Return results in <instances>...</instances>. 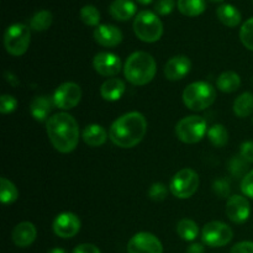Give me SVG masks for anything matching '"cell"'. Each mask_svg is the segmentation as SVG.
Here are the masks:
<instances>
[{
    "label": "cell",
    "mask_w": 253,
    "mask_h": 253,
    "mask_svg": "<svg viewBox=\"0 0 253 253\" xmlns=\"http://www.w3.org/2000/svg\"><path fill=\"white\" fill-rule=\"evenodd\" d=\"M147 132V120L138 111L124 114L116 119L109 130V138L120 148L137 146Z\"/></svg>",
    "instance_id": "cell-1"
},
{
    "label": "cell",
    "mask_w": 253,
    "mask_h": 253,
    "mask_svg": "<svg viewBox=\"0 0 253 253\" xmlns=\"http://www.w3.org/2000/svg\"><path fill=\"white\" fill-rule=\"evenodd\" d=\"M49 142L61 153L76 150L79 142V126L76 119L67 113L54 114L46 123Z\"/></svg>",
    "instance_id": "cell-2"
},
{
    "label": "cell",
    "mask_w": 253,
    "mask_h": 253,
    "mask_svg": "<svg viewBox=\"0 0 253 253\" xmlns=\"http://www.w3.org/2000/svg\"><path fill=\"white\" fill-rule=\"evenodd\" d=\"M157 64L147 52L137 51L130 54L124 66L125 78L133 85H146L155 78Z\"/></svg>",
    "instance_id": "cell-3"
},
{
    "label": "cell",
    "mask_w": 253,
    "mask_h": 253,
    "mask_svg": "<svg viewBox=\"0 0 253 253\" xmlns=\"http://www.w3.org/2000/svg\"><path fill=\"white\" fill-rule=\"evenodd\" d=\"M216 90L208 82H194L183 91V103L193 111H202L214 104Z\"/></svg>",
    "instance_id": "cell-4"
},
{
    "label": "cell",
    "mask_w": 253,
    "mask_h": 253,
    "mask_svg": "<svg viewBox=\"0 0 253 253\" xmlns=\"http://www.w3.org/2000/svg\"><path fill=\"white\" fill-rule=\"evenodd\" d=\"M133 31L141 41L153 43L162 37L163 24L155 12L143 10L136 15L133 21Z\"/></svg>",
    "instance_id": "cell-5"
},
{
    "label": "cell",
    "mask_w": 253,
    "mask_h": 253,
    "mask_svg": "<svg viewBox=\"0 0 253 253\" xmlns=\"http://www.w3.org/2000/svg\"><path fill=\"white\" fill-rule=\"evenodd\" d=\"M31 42L30 27L25 24H12L6 29L4 35L5 49L11 56H22L26 53Z\"/></svg>",
    "instance_id": "cell-6"
},
{
    "label": "cell",
    "mask_w": 253,
    "mask_h": 253,
    "mask_svg": "<svg viewBox=\"0 0 253 253\" xmlns=\"http://www.w3.org/2000/svg\"><path fill=\"white\" fill-rule=\"evenodd\" d=\"M208 133L207 121L197 115L185 116L178 121L175 126V135L182 142L193 145L198 143Z\"/></svg>",
    "instance_id": "cell-7"
},
{
    "label": "cell",
    "mask_w": 253,
    "mask_h": 253,
    "mask_svg": "<svg viewBox=\"0 0 253 253\" xmlns=\"http://www.w3.org/2000/svg\"><path fill=\"white\" fill-rule=\"evenodd\" d=\"M199 175L190 168H184L173 175L169 190L178 199H188L197 193L199 188Z\"/></svg>",
    "instance_id": "cell-8"
},
{
    "label": "cell",
    "mask_w": 253,
    "mask_h": 253,
    "mask_svg": "<svg viewBox=\"0 0 253 253\" xmlns=\"http://www.w3.org/2000/svg\"><path fill=\"white\" fill-rule=\"evenodd\" d=\"M234 237L232 229L221 221H210L203 227L202 240L209 247H224Z\"/></svg>",
    "instance_id": "cell-9"
},
{
    "label": "cell",
    "mask_w": 253,
    "mask_h": 253,
    "mask_svg": "<svg viewBox=\"0 0 253 253\" xmlns=\"http://www.w3.org/2000/svg\"><path fill=\"white\" fill-rule=\"evenodd\" d=\"M52 99L56 108L62 109V110H71L76 108L81 101L82 89L77 83L66 82L54 90Z\"/></svg>",
    "instance_id": "cell-10"
},
{
    "label": "cell",
    "mask_w": 253,
    "mask_h": 253,
    "mask_svg": "<svg viewBox=\"0 0 253 253\" xmlns=\"http://www.w3.org/2000/svg\"><path fill=\"white\" fill-rule=\"evenodd\" d=\"M128 253H163L162 242L150 232L133 235L127 244Z\"/></svg>",
    "instance_id": "cell-11"
},
{
    "label": "cell",
    "mask_w": 253,
    "mask_h": 253,
    "mask_svg": "<svg viewBox=\"0 0 253 253\" xmlns=\"http://www.w3.org/2000/svg\"><path fill=\"white\" fill-rule=\"evenodd\" d=\"M52 229L61 239H72L81 230V220L73 212H62L54 219Z\"/></svg>",
    "instance_id": "cell-12"
},
{
    "label": "cell",
    "mask_w": 253,
    "mask_h": 253,
    "mask_svg": "<svg viewBox=\"0 0 253 253\" xmlns=\"http://www.w3.org/2000/svg\"><path fill=\"white\" fill-rule=\"evenodd\" d=\"M251 214V205L247 198L242 195H232L227 199L226 215L234 224H244Z\"/></svg>",
    "instance_id": "cell-13"
},
{
    "label": "cell",
    "mask_w": 253,
    "mask_h": 253,
    "mask_svg": "<svg viewBox=\"0 0 253 253\" xmlns=\"http://www.w3.org/2000/svg\"><path fill=\"white\" fill-rule=\"evenodd\" d=\"M93 67L100 76L114 77L121 71L120 57L111 52H100L94 57Z\"/></svg>",
    "instance_id": "cell-14"
},
{
    "label": "cell",
    "mask_w": 253,
    "mask_h": 253,
    "mask_svg": "<svg viewBox=\"0 0 253 253\" xmlns=\"http://www.w3.org/2000/svg\"><path fill=\"white\" fill-rule=\"evenodd\" d=\"M94 40L103 47H116L123 42V32L114 25H99L94 30Z\"/></svg>",
    "instance_id": "cell-15"
},
{
    "label": "cell",
    "mask_w": 253,
    "mask_h": 253,
    "mask_svg": "<svg viewBox=\"0 0 253 253\" xmlns=\"http://www.w3.org/2000/svg\"><path fill=\"white\" fill-rule=\"evenodd\" d=\"M192 69V62L185 56H174L166 63L165 76L168 81H180Z\"/></svg>",
    "instance_id": "cell-16"
},
{
    "label": "cell",
    "mask_w": 253,
    "mask_h": 253,
    "mask_svg": "<svg viewBox=\"0 0 253 253\" xmlns=\"http://www.w3.org/2000/svg\"><path fill=\"white\" fill-rule=\"evenodd\" d=\"M36 227H35V225L32 224V222L29 221H24L17 224L11 232L12 242H14L17 247H21V249L31 246L35 242V240H36Z\"/></svg>",
    "instance_id": "cell-17"
},
{
    "label": "cell",
    "mask_w": 253,
    "mask_h": 253,
    "mask_svg": "<svg viewBox=\"0 0 253 253\" xmlns=\"http://www.w3.org/2000/svg\"><path fill=\"white\" fill-rule=\"evenodd\" d=\"M137 6L132 0H114L109 6L110 15L118 21H127L135 16Z\"/></svg>",
    "instance_id": "cell-18"
},
{
    "label": "cell",
    "mask_w": 253,
    "mask_h": 253,
    "mask_svg": "<svg viewBox=\"0 0 253 253\" xmlns=\"http://www.w3.org/2000/svg\"><path fill=\"white\" fill-rule=\"evenodd\" d=\"M52 106H54L53 99L46 95L35 96L30 103V111H31V115L34 116L35 120L42 123V121L48 120Z\"/></svg>",
    "instance_id": "cell-19"
},
{
    "label": "cell",
    "mask_w": 253,
    "mask_h": 253,
    "mask_svg": "<svg viewBox=\"0 0 253 253\" xmlns=\"http://www.w3.org/2000/svg\"><path fill=\"white\" fill-rule=\"evenodd\" d=\"M126 85L119 78H110L104 82L100 86V95L106 101H118L125 94Z\"/></svg>",
    "instance_id": "cell-20"
},
{
    "label": "cell",
    "mask_w": 253,
    "mask_h": 253,
    "mask_svg": "<svg viewBox=\"0 0 253 253\" xmlns=\"http://www.w3.org/2000/svg\"><path fill=\"white\" fill-rule=\"evenodd\" d=\"M83 141L90 147H99L103 146L108 140V132L105 128L98 124H91L88 125L82 132Z\"/></svg>",
    "instance_id": "cell-21"
},
{
    "label": "cell",
    "mask_w": 253,
    "mask_h": 253,
    "mask_svg": "<svg viewBox=\"0 0 253 253\" xmlns=\"http://www.w3.org/2000/svg\"><path fill=\"white\" fill-rule=\"evenodd\" d=\"M220 21L227 27H236L241 22V12L231 4H221L216 10Z\"/></svg>",
    "instance_id": "cell-22"
},
{
    "label": "cell",
    "mask_w": 253,
    "mask_h": 253,
    "mask_svg": "<svg viewBox=\"0 0 253 253\" xmlns=\"http://www.w3.org/2000/svg\"><path fill=\"white\" fill-rule=\"evenodd\" d=\"M216 85L217 89L222 93H234V91L239 90L241 86V78L239 74L232 71L224 72L217 78Z\"/></svg>",
    "instance_id": "cell-23"
},
{
    "label": "cell",
    "mask_w": 253,
    "mask_h": 253,
    "mask_svg": "<svg viewBox=\"0 0 253 253\" xmlns=\"http://www.w3.org/2000/svg\"><path fill=\"white\" fill-rule=\"evenodd\" d=\"M234 113L237 118H247L253 114V94L250 91L242 93L234 101Z\"/></svg>",
    "instance_id": "cell-24"
},
{
    "label": "cell",
    "mask_w": 253,
    "mask_h": 253,
    "mask_svg": "<svg viewBox=\"0 0 253 253\" xmlns=\"http://www.w3.org/2000/svg\"><path fill=\"white\" fill-rule=\"evenodd\" d=\"M178 10L189 17L199 16L207 9L205 0H178Z\"/></svg>",
    "instance_id": "cell-25"
},
{
    "label": "cell",
    "mask_w": 253,
    "mask_h": 253,
    "mask_svg": "<svg viewBox=\"0 0 253 253\" xmlns=\"http://www.w3.org/2000/svg\"><path fill=\"white\" fill-rule=\"evenodd\" d=\"M177 232L184 241H194L199 235V227L193 220L182 219L177 224Z\"/></svg>",
    "instance_id": "cell-26"
},
{
    "label": "cell",
    "mask_w": 253,
    "mask_h": 253,
    "mask_svg": "<svg viewBox=\"0 0 253 253\" xmlns=\"http://www.w3.org/2000/svg\"><path fill=\"white\" fill-rule=\"evenodd\" d=\"M53 16L48 10H40L30 19V27L34 31H46L51 27Z\"/></svg>",
    "instance_id": "cell-27"
},
{
    "label": "cell",
    "mask_w": 253,
    "mask_h": 253,
    "mask_svg": "<svg viewBox=\"0 0 253 253\" xmlns=\"http://www.w3.org/2000/svg\"><path fill=\"white\" fill-rule=\"evenodd\" d=\"M17 198H19V190L15 187L14 183L2 177L0 179V199L2 204H12L16 202Z\"/></svg>",
    "instance_id": "cell-28"
},
{
    "label": "cell",
    "mask_w": 253,
    "mask_h": 253,
    "mask_svg": "<svg viewBox=\"0 0 253 253\" xmlns=\"http://www.w3.org/2000/svg\"><path fill=\"white\" fill-rule=\"evenodd\" d=\"M208 138L215 147H224L229 142V132L224 125L216 124L208 130Z\"/></svg>",
    "instance_id": "cell-29"
},
{
    "label": "cell",
    "mask_w": 253,
    "mask_h": 253,
    "mask_svg": "<svg viewBox=\"0 0 253 253\" xmlns=\"http://www.w3.org/2000/svg\"><path fill=\"white\" fill-rule=\"evenodd\" d=\"M81 20L86 25V26H99L100 22V12L94 5H85L81 9L79 12Z\"/></svg>",
    "instance_id": "cell-30"
},
{
    "label": "cell",
    "mask_w": 253,
    "mask_h": 253,
    "mask_svg": "<svg viewBox=\"0 0 253 253\" xmlns=\"http://www.w3.org/2000/svg\"><path fill=\"white\" fill-rule=\"evenodd\" d=\"M247 168H249V163L241 156H234L229 161V170L234 177H245L249 173Z\"/></svg>",
    "instance_id": "cell-31"
},
{
    "label": "cell",
    "mask_w": 253,
    "mask_h": 253,
    "mask_svg": "<svg viewBox=\"0 0 253 253\" xmlns=\"http://www.w3.org/2000/svg\"><path fill=\"white\" fill-rule=\"evenodd\" d=\"M240 40L250 51H253V17L247 20L240 29Z\"/></svg>",
    "instance_id": "cell-32"
},
{
    "label": "cell",
    "mask_w": 253,
    "mask_h": 253,
    "mask_svg": "<svg viewBox=\"0 0 253 253\" xmlns=\"http://www.w3.org/2000/svg\"><path fill=\"white\" fill-rule=\"evenodd\" d=\"M168 189L163 183H153L148 189V197L155 202H162L167 197Z\"/></svg>",
    "instance_id": "cell-33"
},
{
    "label": "cell",
    "mask_w": 253,
    "mask_h": 253,
    "mask_svg": "<svg viewBox=\"0 0 253 253\" xmlns=\"http://www.w3.org/2000/svg\"><path fill=\"white\" fill-rule=\"evenodd\" d=\"M17 108V100L12 95L9 94H4L0 98V113L1 114H11L16 110Z\"/></svg>",
    "instance_id": "cell-34"
},
{
    "label": "cell",
    "mask_w": 253,
    "mask_h": 253,
    "mask_svg": "<svg viewBox=\"0 0 253 253\" xmlns=\"http://www.w3.org/2000/svg\"><path fill=\"white\" fill-rule=\"evenodd\" d=\"M212 190L219 198H227L230 195V192H231V188H230V183L226 179L220 178V179L214 180Z\"/></svg>",
    "instance_id": "cell-35"
},
{
    "label": "cell",
    "mask_w": 253,
    "mask_h": 253,
    "mask_svg": "<svg viewBox=\"0 0 253 253\" xmlns=\"http://www.w3.org/2000/svg\"><path fill=\"white\" fill-rule=\"evenodd\" d=\"M174 6L175 0H157L155 2V11L158 15L166 16V15H169L174 10Z\"/></svg>",
    "instance_id": "cell-36"
},
{
    "label": "cell",
    "mask_w": 253,
    "mask_h": 253,
    "mask_svg": "<svg viewBox=\"0 0 253 253\" xmlns=\"http://www.w3.org/2000/svg\"><path fill=\"white\" fill-rule=\"evenodd\" d=\"M241 190L245 197L253 199V169L250 170L241 182Z\"/></svg>",
    "instance_id": "cell-37"
},
{
    "label": "cell",
    "mask_w": 253,
    "mask_h": 253,
    "mask_svg": "<svg viewBox=\"0 0 253 253\" xmlns=\"http://www.w3.org/2000/svg\"><path fill=\"white\" fill-rule=\"evenodd\" d=\"M240 156L247 163H253V141H246L242 143L240 148Z\"/></svg>",
    "instance_id": "cell-38"
},
{
    "label": "cell",
    "mask_w": 253,
    "mask_h": 253,
    "mask_svg": "<svg viewBox=\"0 0 253 253\" xmlns=\"http://www.w3.org/2000/svg\"><path fill=\"white\" fill-rule=\"evenodd\" d=\"M231 253H253V242L242 241L232 246Z\"/></svg>",
    "instance_id": "cell-39"
},
{
    "label": "cell",
    "mask_w": 253,
    "mask_h": 253,
    "mask_svg": "<svg viewBox=\"0 0 253 253\" xmlns=\"http://www.w3.org/2000/svg\"><path fill=\"white\" fill-rule=\"evenodd\" d=\"M73 253H101V251L93 244H82L73 250Z\"/></svg>",
    "instance_id": "cell-40"
},
{
    "label": "cell",
    "mask_w": 253,
    "mask_h": 253,
    "mask_svg": "<svg viewBox=\"0 0 253 253\" xmlns=\"http://www.w3.org/2000/svg\"><path fill=\"white\" fill-rule=\"evenodd\" d=\"M185 253H205V249L202 244H192Z\"/></svg>",
    "instance_id": "cell-41"
},
{
    "label": "cell",
    "mask_w": 253,
    "mask_h": 253,
    "mask_svg": "<svg viewBox=\"0 0 253 253\" xmlns=\"http://www.w3.org/2000/svg\"><path fill=\"white\" fill-rule=\"evenodd\" d=\"M5 77H6V81L9 82L11 85L16 86L17 84H19V81L16 79V77H15L12 73H10V72H6V73H5Z\"/></svg>",
    "instance_id": "cell-42"
},
{
    "label": "cell",
    "mask_w": 253,
    "mask_h": 253,
    "mask_svg": "<svg viewBox=\"0 0 253 253\" xmlns=\"http://www.w3.org/2000/svg\"><path fill=\"white\" fill-rule=\"evenodd\" d=\"M47 253H67V252H66V250L57 247V249H52L51 251H48Z\"/></svg>",
    "instance_id": "cell-43"
},
{
    "label": "cell",
    "mask_w": 253,
    "mask_h": 253,
    "mask_svg": "<svg viewBox=\"0 0 253 253\" xmlns=\"http://www.w3.org/2000/svg\"><path fill=\"white\" fill-rule=\"evenodd\" d=\"M136 1H137L138 4H141V5H148V4H151L153 0H136Z\"/></svg>",
    "instance_id": "cell-44"
},
{
    "label": "cell",
    "mask_w": 253,
    "mask_h": 253,
    "mask_svg": "<svg viewBox=\"0 0 253 253\" xmlns=\"http://www.w3.org/2000/svg\"><path fill=\"white\" fill-rule=\"evenodd\" d=\"M210 1H215V2H220V1H224V0H210Z\"/></svg>",
    "instance_id": "cell-45"
},
{
    "label": "cell",
    "mask_w": 253,
    "mask_h": 253,
    "mask_svg": "<svg viewBox=\"0 0 253 253\" xmlns=\"http://www.w3.org/2000/svg\"><path fill=\"white\" fill-rule=\"evenodd\" d=\"M252 123H253V118H252Z\"/></svg>",
    "instance_id": "cell-46"
},
{
    "label": "cell",
    "mask_w": 253,
    "mask_h": 253,
    "mask_svg": "<svg viewBox=\"0 0 253 253\" xmlns=\"http://www.w3.org/2000/svg\"><path fill=\"white\" fill-rule=\"evenodd\" d=\"M252 1H253V0H252Z\"/></svg>",
    "instance_id": "cell-47"
}]
</instances>
